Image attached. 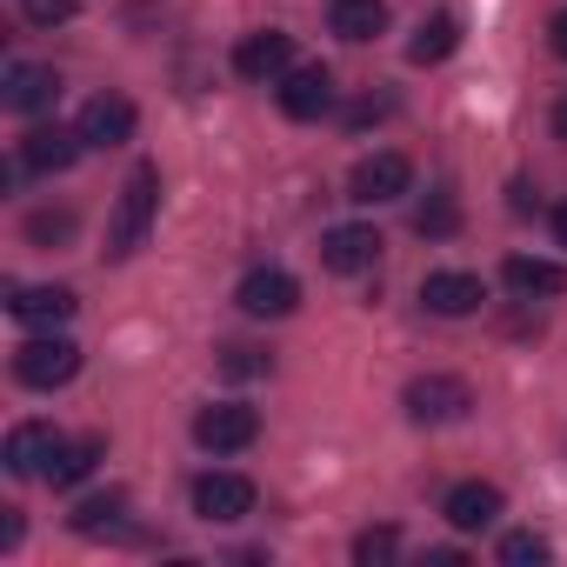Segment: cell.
I'll use <instances>...</instances> for the list:
<instances>
[{"label":"cell","mask_w":567,"mask_h":567,"mask_svg":"<svg viewBox=\"0 0 567 567\" xmlns=\"http://www.w3.org/2000/svg\"><path fill=\"white\" fill-rule=\"evenodd\" d=\"M134 121H141V114H134L127 94H94L74 127H81L87 147H127V141H134Z\"/></svg>","instance_id":"9"},{"label":"cell","mask_w":567,"mask_h":567,"mask_svg":"<svg viewBox=\"0 0 567 567\" xmlns=\"http://www.w3.org/2000/svg\"><path fill=\"white\" fill-rule=\"evenodd\" d=\"M54 454H61V434H54L48 421H21V427L8 434V474H21V481L48 474V467H54Z\"/></svg>","instance_id":"14"},{"label":"cell","mask_w":567,"mask_h":567,"mask_svg":"<svg viewBox=\"0 0 567 567\" xmlns=\"http://www.w3.org/2000/svg\"><path fill=\"white\" fill-rule=\"evenodd\" d=\"M554 240H560V247H567V200H560V207H554Z\"/></svg>","instance_id":"31"},{"label":"cell","mask_w":567,"mask_h":567,"mask_svg":"<svg viewBox=\"0 0 567 567\" xmlns=\"http://www.w3.org/2000/svg\"><path fill=\"white\" fill-rule=\"evenodd\" d=\"M421 301H427V315H441V321H461V315H474L481 301H487V288H481V274H427L421 280Z\"/></svg>","instance_id":"12"},{"label":"cell","mask_w":567,"mask_h":567,"mask_svg":"<svg viewBox=\"0 0 567 567\" xmlns=\"http://www.w3.org/2000/svg\"><path fill=\"white\" fill-rule=\"evenodd\" d=\"M81 127H34L28 141H21V167L28 174H68L74 161H81Z\"/></svg>","instance_id":"13"},{"label":"cell","mask_w":567,"mask_h":567,"mask_svg":"<svg viewBox=\"0 0 567 567\" xmlns=\"http://www.w3.org/2000/svg\"><path fill=\"white\" fill-rule=\"evenodd\" d=\"M21 14H28L34 28H61V21L81 14V0H21Z\"/></svg>","instance_id":"26"},{"label":"cell","mask_w":567,"mask_h":567,"mask_svg":"<svg viewBox=\"0 0 567 567\" xmlns=\"http://www.w3.org/2000/svg\"><path fill=\"white\" fill-rule=\"evenodd\" d=\"M554 127H560V134H567V107H560V114H554Z\"/></svg>","instance_id":"32"},{"label":"cell","mask_w":567,"mask_h":567,"mask_svg":"<svg viewBox=\"0 0 567 567\" xmlns=\"http://www.w3.org/2000/svg\"><path fill=\"white\" fill-rule=\"evenodd\" d=\"M101 454H107V447H101L94 434H87V441H61V454H54V467H48L41 481H54V487H81V481L101 467Z\"/></svg>","instance_id":"21"},{"label":"cell","mask_w":567,"mask_h":567,"mask_svg":"<svg viewBox=\"0 0 567 567\" xmlns=\"http://www.w3.org/2000/svg\"><path fill=\"white\" fill-rule=\"evenodd\" d=\"M74 288H14V301H8V315L14 321H34V328H61V321H74Z\"/></svg>","instance_id":"18"},{"label":"cell","mask_w":567,"mask_h":567,"mask_svg":"<svg viewBox=\"0 0 567 567\" xmlns=\"http://www.w3.org/2000/svg\"><path fill=\"white\" fill-rule=\"evenodd\" d=\"M547 48H554V54H560V61H567V8H560V14H554V21H547Z\"/></svg>","instance_id":"30"},{"label":"cell","mask_w":567,"mask_h":567,"mask_svg":"<svg viewBox=\"0 0 567 567\" xmlns=\"http://www.w3.org/2000/svg\"><path fill=\"white\" fill-rule=\"evenodd\" d=\"M194 514L200 520H247L254 514V481L247 474H200L194 481Z\"/></svg>","instance_id":"11"},{"label":"cell","mask_w":567,"mask_h":567,"mask_svg":"<svg viewBox=\"0 0 567 567\" xmlns=\"http://www.w3.org/2000/svg\"><path fill=\"white\" fill-rule=\"evenodd\" d=\"M501 560H507V567H527V560L540 567V560H547V540L520 527V534H507V540H501Z\"/></svg>","instance_id":"25"},{"label":"cell","mask_w":567,"mask_h":567,"mask_svg":"<svg viewBox=\"0 0 567 567\" xmlns=\"http://www.w3.org/2000/svg\"><path fill=\"white\" fill-rule=\"evenodd\" d=\"M274 94H280V114H288V121H321L334 107V74L321 61L315 68H288Z\"/></svg>","instance_id":"7"},{"label":"cell","mask_w":567,"mask_h":567,"mask_svg":"<svg viewBox=\"0 0 567 567\" xmlns=\"http://www.w3.org/2000/svg\"><path fill=\"white\" fill-rule=\"evenodd\" d=\"M220 368H227V374H260L267 361H260L254 348H227V361H220Z\"/></svg>","instance_id":"29"},{"label":"cell","mask_w":567,"mask_h":567,"mask_svg":"<svg viewBox=\"0 0 567 567\" xmlns=\"http://www.w3.org/2000/svg\"><path fill=\"white\" fill-rule=\"evenodd\" d=\"M295 68V34H280V28H260L234 48V74L240 81H280Z\"/></svg>","instance_id":"8"},{"label":"cell","mask_w":567,"mask_h":567,"mask_svg":"<svg viewBox=\"0 0 567 567\" xmlns=\"http://www.w3.org/2000/svg\"><path fill=\"white\" fill-rule=\"evenodd\" d=\"M28 234H34V240H68V234H74V214H34Z\"/></svg>","instance_id":"27"},{"label":"cell","mask_w":567,"mask_h":567,"mask_svg":"<svg viewBox=\"0 0 567 567\" xmlns=\"http://www.w3.org/2000/svg\"><path fill=\"white\" fill-rule=\"evenodd\" d=\"M81 374V348L68 341V334H41V341H28V348H14V381L21 388H68Z\"/></svg>","instance_id":"2"},{"label":"cell","mask_w":567,"mask_h":567,"mask_svg":"<svg viewBox=\"0 0 567 567\" xmlns=\"http://www.w3.org/2000/svg\"><path fill=\"white\" fill-rule=\"evenodd\" d=\"M461 48V21L454 14H427L421 28H414V41H408V61L414 68H434V61H447Z\"/></svg>","instance_id":"20"},{"label":"cell","mask_w":567,"mask_h":567,"mask_svg":"<svg viewBox=\"0 0 567 567\" xmlns=\"http://www.w3.org/2000/svg\"><path fill=\"white\" fill-rule=\"evenodd\" d=\"M154 207H161V167H134L121 200H114V220H107V260H127L147 227H154Z\"/></svg>","instance_id":"1"},{"label":"cell","mask_w":567,"mask_h":567,"mask_svg":"<svg viewBox=\"0 0 567 567\" xmlns=\"http://www.w3.org/2000/svg\"><path fill=\"white\" fill-rule=\"evenodd\" d=\"M388 114H394V101H388V94H368L348 121H354V127H368V121H388Z\"/></svg>","instance_id":"28"},{"label":"cell","mask_w":567,"mask_h":567,"mask_svg":"<svg viewBox=\"0 0 567 567\" xmlns=\"http://www.w3.org/2000/svg\"><path fill=\"white\" fill-rule=\"evenodd\" d=\"M401 408H408V421H421V427H447V421H461V414L474 408V388H467L461 374H421V381H408Z\"/></svg>","instance_id":"3"},{"label":"cell","mask_w":567,"mask_h":567,"mask_svg":"<svg viewBox=\"0 0 567 567\" xmlns=\"http://www.w3.org/2000/svg\"><path fill=\"white\" fill-rule=\"evenodd\" d=\"M381 234L368 227V220H348V227H328L321 234V267L328 274H361V267H374L381 260Z\"/></svg>","instance_id":"10"},{"label":"cell","mask_w":567,"mask_h":567,"mask_svg":"<svg viewBox=\"0 0 567 567\" xmlns=\"http://www.w3.org/2000/svg\"><path fill=\"white\" fill-rule=\"evenodd\" d=\"M328 28H334L341 41H374V34L388 28V0H334V8H328Z\"/></svg>","instance_id":"19"},{"label":"cell","mask_w":567,"mask_h":567,"mask_svg":"<svg viewBox=\"0 0 567 567\" xmlns=\"http://www.w3.org/2000/svg\"><path fill=\"white\" fill-rule=\"evenodd\" d=\"M501 280H507V288H514L520 301H547V295H560V288H567V267H554V260H534V254H507Z\"/></svg>","instance_id":"17"},{"label":"cell","mask_w":567,"mask_h":567,"mask_svg":"<svg viewBox=\"0 0 567 567\" xmlns=\"http://www.w3.org/2000/svg\"><path fill=\"white\" fill-rule=\"evenodd\" d=\"M401 554V527H361L354 534V560L361 567H381V560H394Z\"/></svg>","instance_id":"24"},{"label":"cell","mask_w":567,"mask_h":567,"mask_svg":"<svg viewBox=\"0 0 567 567\" xmlns=\"http://www.w3.org/2000/svg\"><path fill=\"white\" fill-rule=\"evenodd\" d=\"M501 507H507V501H501V487H494V481H461V487L441 501V514H447L461 534H481V527H494V520H501Z\"/></svg>","instance_id":"15"},{"label":"cell","mask_w":567,"mask_h":567,"mask_svg":"<svg viewBox=\"0 0 567 567\" xmlns=\"http://www.w3.org/2000/svg\"><path fill=\"white\" fill-rule=\"evenodd\" d=\"M121 514H127V494L121 487L114 494H87L74 507V534H107V527H121Z\"/></svg>","instance_id":"22"},{"label":"cell","mask_w":567,"mask_h":567,"mask_svg":"<svg viewBox=\"0 0 567 567\" xmlns=\"http://www.w3.org/2000/svg\"><path fill=\"white\" fill-rule=\"evenodd\" d=\"M254 434H260V414L240 408V401H220V408H200L194 414V441L207 454H240V447H254Z\"/></svg>","instance_id":"5"},{"label":"cell","mask_w":567,"mask_h":567,"mask_svg":"<svg viewBox=\"0 0 567 567\" xmlns=\"http://www.w3.org/2000/svg\"><path fill=\"white\" fill-rule=\"evenodd\" d=\"M461 227V207L447 200V194H434L427 207H414V234H427V240H447Z\"/></svg>","instance_id":"23"},{"label":"cell","mask_w":567,"mask_h":567,"mask_svg":"<svg viewBox=\"0 0 567 567\" xmlns=\"http://www.w3.org/2000/svg\"><path fill=\"white\" fill-rule=\"evenodd\" d=\"M408 187H414V161H408V154H394V147H381V154L354 161V174H348V200H361V207L401 200Z\"/></svg>","instance_id":"4"},{"label":"cell","mask_w":567,"mask_h":567,"mask_svg":"<svg viewBox=\"0 0 567 567\" xmlns=\"http://www.w3.org/2000/svg\"><path fill=\"white\" fill-rule=\"evenodd\" d=\"M234 301H240V315H254V321H280V315L301 308V280L280 274V267H254V274L240 280Z\"/></svg>","instance_id":"6"},{"label":"cell","mask_w":567,"mask_h":567,"mask_svg":"<svg viewBox=\"0 0 567 567\" xmlns=\"http://www.w3.org/2000/svg\"><path fill=\"white\" fill-rule=\"evenodd\" d=\"M54 94H61V74L54 68H41V61H14L8 68V101L14 114H41V107H54Z\"/></svg>","instance_id":"16"}]
</instances>
